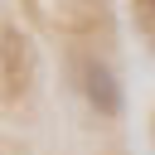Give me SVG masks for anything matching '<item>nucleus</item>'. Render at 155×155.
<instances>
[{"label":"nucleus","mask_w":155,"mask_h":155,"mask_svg":"<svg viewBox=\"0 0 155 155\" xmlns=\"http://www.w3.org/2000/svg\"><path fill=\"white\" fill-rule=\"evenodd\" d=\"M78 78H82V97H87V107H92L102 121H116L121 107H126L116 73H111L102 58H82V73H78Z\"/></svg>","instance_id":"1"},{"label":"nucleus","mask_w":155,"mask_h":155,"mask_svg":"<svg viewBox=\"0 0 155 155\" xmlns=\"http://www.w3.org/2000/svg\"><path fill=\"white\" fill-rule=\"evenodd\" d=\"M131 19H136V29H140V34H150V39H155V0H131Z\"/></svg>","instance_id":"2"},{"label":"nucleus","mask_w":155,"mask_h":155,"mask_svg":"<svg viewBox=\"0 0 155 155\" xmlns=\"http://www.w3.org/2000/svg\"><path fill=\"white\" fill-rule=\"evenodd\" d=\"M150 140H155V131H150Z\"/></svg>","instance_id":"3"}]
</instances>
